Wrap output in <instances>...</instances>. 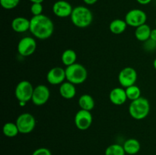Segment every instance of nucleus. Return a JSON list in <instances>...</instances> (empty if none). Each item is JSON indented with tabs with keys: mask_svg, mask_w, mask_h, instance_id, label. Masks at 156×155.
<instances>
[{
	"mask_svg": "<svg viewBox=\"0 0 156 155\" xmlns=\"http://www.w3.org/2000/svg\"><path fill=\"white\" fill-rule=\"evenodd\" d=\"M30 32L34 36L40 40H47L52 36L54 31L53 21L47 15L33 16L30 20Z\"/></svg>",
	"mask_w": 156,
	"mask_h": 155,
	"instance_id": "1",
	"label": "nucleus"
},
{
	"mask_svg": "<svg viewBox=\"0 0 156 155\" xmlns=\"http://www.w3.org/2000/svg\"><path fill=\"white\" fill-rule=\"evenodd\" d=\"M70 18L75 26L79 28H85L92 23L93 14L85 6H76L73 9Z\"/></svg>",
	"mask_w": 156,
	"mask_h": 155,
	"instance_id": "2",
	"label": "nucleus"
},
{
	"mask_svg": "<svg viewBox=\"0 0 156 155\" xmlns=\"http://www.w3.org/2000/svg\"><path fill=\"white\" fill-rule=\"evenodd\" d=\"M150 112V104L146 98L140 97L133 100L129 106V115L136 120H142L146 118Z\"/></svg>",
	"mask_w": 156,
	"mask_h": 155,
	"instance_id": "3",
	"label": "nucleus"
},
{
	"mask_svg": "<svg viewBox=\"0 0 156 155\" xmlns=\"http://www.w3.org/2000/svg\"><path fill=\"white\" fill-rule=\"evenodd\" d=\"M66 75L67 81L71 82L75 85L81 84L86 81L88 71L85 67L82 64L75 63L66 67Z\"/></svg>",
	"mask_w": 156,
	"mask_h": 155,
	"instance_id": "4",
	"label": "nucleus"
},
{
	"mask_svg": "<svg viewBox=\"0 0 156 155\" xmlns=\"http://www.w3.org/2000/svg\"><path fill=\"white\" fill-rule=\"evenodd\" d=\"M16 125L21 134H29L32 132L36 126V119L32 114L24 112L18 115L16 119Z\"/></svg>",
	"mask_w": 156,
	"mask_h": 155,
	"instance_id": "5",
	"label": "nucleus"
},
{
	"mask_svg": "<svg viewBox=\"0 0 156 155\" xmlns=\"http://www.w3.org/2000/svg\"><path fill=\"white\" fill-rule=\"evenodd\" d=\"M34 89L31 83L28 81H21L17 84L15 88V97L19 102L27 103L31 100L33 96Z\"/></svg>",
	"mask_w": 156,
	"mask_h": 155,
	"instance_id": "6",
	"label": "nucleus"
},
{
	"mask_svg": "<svg viewBox=\"0 0 156 155\" xmlns=\"http://www.w3.org/2000/svg\"><path fill=\"white\" fill-rule=\"evenodd\" d=\"M147 21V15L144 11L135 9L129 11L125 16V21L127 25L133 27H138L146 24Z\"/></svg>",
	"mask_w": 156,
	"mask_h": 155,
	"instance_id": "7",
	"label": "nucleus"
},
{
	"mask_svg": "<svg viewBox=\"0 0 156 155\" xmlns=\"http://www.w3.org/2000/svg\"><path fill=\"white\" fill-rule=\"evenodd\" d=\"M74 121L77 129H79V130L85 131L91 127L93 117L90 111L81 109L76 112Z\"/></svg>",
	"mask_w": 156,
	"mask_h": 155,
	"instance_id": "8",
	"label": "nucleus"
},
{
	"mask_svg": "<svg viewBox=\"0 0 156 155\" xmlns=\"http://www.w3.org/2000/svg\"><path fill=\"white\" fill-rule=\"evenodd\" d=\"M137 80V72L132 67H126L120 71L118 81L123 88H128L135 84Z\"/></svg>",
	"mask_w": 156,
	"mask_h": 155,
	"instance_id": "9",
	"label": "nucleus"
},
{
	"mask_svg": "<svg viewBox=\"0 0 156 155\" xmlns=\"http://www.w3.org/2000/svg\"><path fill=\"white\" fill-rule=\"evenodd\" d=\"M37 49V42L31 36H24L20 40L18 44V52L21 56H31Z\"/></svg>",
	"mask_w": 156,
	"mask_h": 155,
	"instance_id": "10",
	"label": "nucleus"
},
{
	"mask_svg": "<svg viewBox=\"0 0 156 155\" xmlns=\"http://www.w3.org/2000/svg\"><path fill=\"white\" fill-rule=\"evenodd\" d=\"M50 92L46 85L39 84L34 89L32 102L36 106H42L45 104L50 99Z\"/></svg>",
	"mask_w": 156,
	"mask_h": 155,
	"instance_id": "11",
	"label": "nucleus"
},
{
	"mask_svg": "<svg viewBox=\"0 0 156 155\" xmlns=\"http://www.w3.org/2000/svg\"><path fill=\"white\" fill-rule=\"evenodd\" d=\"M53 12L56 16L59 18H67L70 17L73 12V8L69 2L65 0H59L53 4Z\"/></svg>",
	"mask_w": 156,
	"mask_h": 155,
	"instance_id": "12",
	"label": "nucleus"
},
{
	"mask_svg": "<svg viewBox=\"0 0 156 155\" xmlns=\"http://www.w3.org/2000/svg\"><path fill=\"white\" fill-rule=\"evenodd\" d=\"M65 79H66V69L61 67H54L47 72V80L52 85L61 84Z\"/></svg>",
	"mask_w": 156,
	"mask_h": 155,
	"instance_id": "13",
	"label": "nucleus"
},
{
	"mask_svg": "<svg viewBox=\"0 0 156 155\" xmlns=\"http://www.w3.org/2000/svg\"><path fill=\"white\" fill-rule=\"evenodd\" d=\"M109 98L111 103L117 106H120L126 103L127 100V96L126 94V90L122 88H115L110 92Z\"/></svg>",
	"mask_w": 156,
	"mask_h": 155,
	"instance_id": "14",
	"label": "nucleus"
},
{
	"mask_svg": "<svg viewBox=\"0 0 156 155\" xmlns=\"http://www.w3.org/2000/svg\"><path fill=\"white\" fill-rule=\"evenodd\" d=\"M30 20L24 17H17L12 21V28L17 33H24L30 30Z\"/></svg>",
	"mask_w": 156,
	"mask_h": 155,
	"instance_id": "15",
	"label": "nucleus"
},
{
	"mask_svg": "<svg viewBox=\"0 0 156 155\" xmlns=\"http://www.w3.org/2000/svg\"><path fill=\"white\" fill-rule=\"evenodd\" d=\"M59 94H60L61 97L66 100L73 99L76 94L75 84L69 81L63 82L62 84H61L60 87H59Z\"/></svg>",
	"mask_w": 156,
	"mask_h": 155,
	"instance_id": "16",
	"label": "nucleus"
},
{
	"mask_svg": "<svg viewBox=\"0 0 156 155\" xmlns=\"http://www.w3.org/2000/svg\"><path fill=\"white\" fill-rule=\"evenodd\" d=\"M126 153L129 155H135L140 152L141 144L140 141L135 138H129L123 144Z\"/></svg>",
	"mask_w": 156,
	"mask_h": 155,
	"instance_id": "17",
	"label": "nucleus"
},
{
	"mask_svg": "<svg viewBox=\"0 0 156 155\" xmlns=\"http://www.w3.org/2000/svg\"><path fill=\"white\" fill-rule=\"evenodd\" d=\"M152 29L148 24H144L140 27H136L135 30V36L139 41L145 42L150 38Z\"/></svg>",
	"mask_w": 156,
	"mask_h": 155,
	"instance_id": "18",
	"label": "nucleus"
},
{
	"mask_svg": "<svg viewBox=\"0 0 156 155\" xmlns=\"http://www.w3.org/2000/svg\"><path fill=\"white\" fill-rule=\"evenodd\" d=\"M127 24L125 20L115 19L110 23L109 29L111 33L114 34H121L126 30Z\"/></svg>",
	"mask_w": 156,
	"mask_h": 155,
	"instance_id": "19",
	"label": "nucleus"
},
{
	"mask_svg": "<svg viewBox=\"0 0 156 155\" xmlns=\"http://www.w3.org/2000/svg\"><path fill=\"white\" fill-rule=\"evenodd\" d=\"M79 105L82 109L91 111L94 107V100L89 94H82L79 99Z\"/></svg>",
	"mask_w": 156,
	"mask_h": 155,
	"instance_id": "20",
	"label": "nucleus"
},
{
	"mask_svg": "<svg viewBox=\"0 0 156 155\" xmlns=\"http://www.w3.org/2000/svg\"><path fill=\"white\" fill-rule=\"evenodd\" d=\"M76 59H77L76 53L71 49L66 50L61 56V60H62V64L66 67L76 63Z\"/></svg>",
	"mask_w": 156,
	"mask_h": 155,
	"instance_id": "21",
	"label": "nucleus"
},
{
	"mask_svg": "<svg viewBox=\"0 0 156 155\" xmlns=\"http://www.w3.org/2000/svg\"><path fill=\"white\" fill-rule=\"evenodd\" d=\"M3 134L8 138H14L19 133V130L16 123L6 122L2 128Z\"/></svg>",
	"mask_w": 156,
	"mask_h": 155,
	"instance_id": "22",
	"label": "nucleus"
},
{
	"mask_svg": "<svg viewBox=\"0 0 156 155\" xmlns=\"http://www.w3.org/2000/svg\"><path fill=\"white\" fill-rule=\"evenodd\" d=\"M105 153V155H125L126 152L123 145L119 144H113L107 147Z\"/></svg>",
	"mask_w": 156,
	"mask_h": 155,
	"instance_id": "23",
	"label": "nucleus"
},
{
	"mask_svg": "<svg viewBox=\"0 0 156 155\" xmlns=\"http://www.w3.org/2000/svg\"><path fill=\"white\" fill-rule=\"evenodd\" d=\"M125 90H126V96H127V98L130 100L131 101L136 100V99L140 98L141 97V90L136 85L133 84L132 86H129L126 88Z\"/></svg>",
	"mask_w": 156,
	"mask_h": 155,
	"instance_id": "24",
	"label": "nucleus"
},
{
	"mask_svg": "<svg viewBox=\"0 0 156 155\" xmlns=\"http://www.w3.org/2000/svg\"><path fill=\"white\" fill-rule=\"evenodd\" d=\"M20 0H0L2 7L7 10L13 9L18 5Z\"/></svg>",
	"mask_w": 156,
	"mask_h": 155,
	"instance_id": "25",
	"label": "nucleus"
},
{
	"mask_svg": "<svg viewBox=\"0 0 156 155\" xmlns=\"http://www.w3.org/2000/svg\"><path fill=\"white\" fill-rule=\"evenodd\" d=\"M43 5L42 3H32L30 6V12L33 16H37V15H42L43 12Z\"/></svg>",
	"mask_w": 156,
	"mask_h": 155,
	"instance_id": "26",
	"label": "nucleus"
},
{
	"mask_svg": "<svg viewBox=\"0 0 156 155\" xmlns=\"http://www.w3.org/2000/svg\"><path fill=\"white\" fill-rule=\"evenodd\" d=\"M143 47L144 50L147 52H152L156 50V41L152 40V39L149 38L146 41L143 42Z\"/></svg>",
	"mask_w": 156,
	"mask_h": 155,
	"instance_id": "27",
	"label": "nucleus"
},
{
	"mask_svg": "<svg viewBox=\"0 0 156 155\" xmlns=\"http://www.w3.org/2000/svg\"><path fill=\"white\" fill-rule=\"evenodd\" d=\"M32 155H52L51 151L47 147H40L33 152Z\"/></svg>",
	"mask_w": 156,
	"mask_h": 155,
	"instance_id": "28",
	"label": "nucleus"
},
{
	"mask_svg": "<svg viewBox=\"0 0 156 155\" xmlns=\"http://www.w3.org/2000/svg\"><path fill=\"white\" fill-rule=\"evenodd\" d=\"M150 39H152V40L156 41V29H153L151 31V34H150Z\"/></svg>",
	"mask_w": 156,
	"mask_h": 155,
	"instance_id": "29",
	"label": "nucleus"
},
{
	"mask_svg": "<svg viewBox=\"0 0 156 155\" xmlns=\"http://www.w3.org/2000/svg\"><path fill=\"white\" fill-rule=\"evenodd\" d=\"M137 2L140 3V5H148L149 4V3L152 2V0H136Z\"/></svg>",
	"mask_w": 156,
	"mask_h": 155,
	"instance_id": "30",
	"label": "nucleus"
},
{
	"mask_svg": "<svg viewBox=\"0 0 156 155\" xmlns=\"http://www.w3.org/2000/svg\"><path fill=\"white\" fill-rule=\"evenodd\" d=\"M84 2L87 5H91L95 4L98 2V0H83Z\"/></svg>",
	"mask_w": 156,
	"mask_h": 155,
	"instance_id": "31",
	"label": "nucleus"
},
{
	"mask_svg": "<svg viewBox=\"0 0 156 155\" xmlns=\"http://www.w3.org/2000/svg\"><path fill=\"white\" fill-rule=\"evenodd\" d=\"M32 3H42L44 0H29Z\"/></svg>",
	"mask_w": 156,
	"mask_h": 155,
	"instance_id": "32",
	"label": "nucleus"
},
{
	"mask_svg": "<svg viewBox=\"0 0 156 155\" xmlns=\"http://www.w3.org/2000/svg\"><path fill=\"white\" fill-rule=\"evenodd\" d=\"M153 65H154V68H155V69L156 70V59L154 60L153 62Z\"/></svg>",
	"mask_w": 156,
	"mask_h": 155,
	"instance_id": "33",
	"label": "nucleus"
},
{
	"mask_svg": "<svg viewBox=\"0 0 156 155\" xmlns=\"http://www.w3.org/2000/svg\"><path fill=\"white\" fill-rule=\"evenodd\" d=\"M155 24H156V20H155Z\"/></svg>",
	"mask_w": 156,
	"mask_h": 155,
	"instance_id": "34",
	"label": "nucleus"
}]
</instances>
